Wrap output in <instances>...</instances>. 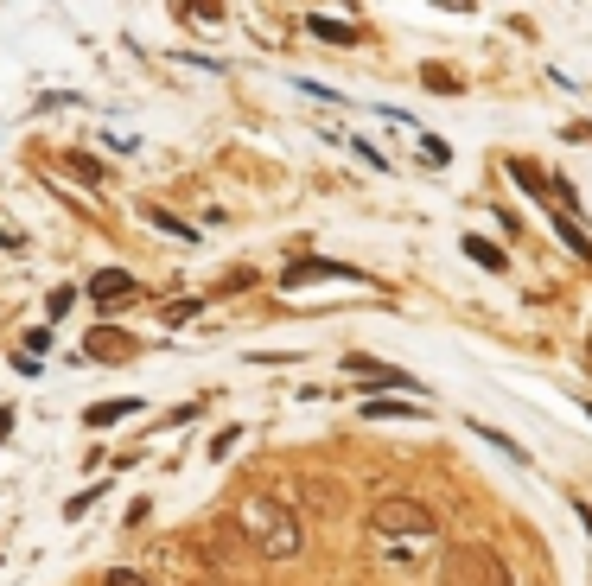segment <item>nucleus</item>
Returning <instances> with one entry per match:
<instances>
[{
	"label": "nucleus",
	"instance_id": "obj_1",
	"mask_svg": "<svg viewBox=\"0 0 592 586\" xmlns=\"http://www.w3.org/2000/svg\"><path fill=\"white\" fill-rule=\"evenodd\" d=\"M242 529L255 536V548L268 561H293L300 542H306V523L293 516L287 497H249V504H242Z\"/></svg>",
	"mask_w": 592,
	"mask_h": 586
},
{
	"label": "nucleus",
	"instance_id": "obj_2",
	"mask_svg": "<svg viewBox=\"0 0 592 586\" xmlns=\"http://www.w3.org/2000/svg\"><path fill=\"white\" fill-rule=\"evenodd\" d=\"M370 529L382 542H433V536H440V516H433V504H421V497L389 491V497H376Z\"/></svg>",
	"mask_w": 592,
	"mask_h": 586
},
{
	"label": "nucleus",
	"instance_id": "obj_3",
	"mask_svg": "<svg viewBox=\"0 0 592 586\" xmlns=\"http://www.w3.org/2000/svg\"><path fill=\"white\" fill-rule=\"evenodd\" d=\"M440 586H516V580H510V567H503V555L491 542H459L446 555Z\"/></svg>",
	"mask_w": 592,
	"mask_h": 586
},
{
	"label": "nucleus",
	"instance_id": "obj_4",
	"mask_svg": "<svg viewBox=\"0 0 592 586\" xmlns=\"http://www.w3.org/2000/svg\"><path fill=\"white\" fill-rule=\"evenodd\" d=\"M344 376H357V383H376V389H421L408 370L382 364V357H363V351H351V357H344Z\"/></svg>",
	"mask_w": 592,
	"mask_h": 586
},
{
	"label": "nucleus",
	"instance_id": "obj_5",
	"mask_svg": "<svg viewBox=\"0 0 592 586\" xmlns=\"http://www.w3.org/2000/svg\"><path fill=\"white\" fill-rule=\"evenodd\" d=\"M90 300H96V313L128 306V300H134V274H128V268H96V274H90Z\"/></svg>",
	"mask_w": 592,
	"mask_h": 586
},
{
	"label": "nucleus",
	"instance_id": "obj_6",
	"mask_svg": "<svg viewBox=\"0 0 592 586\" xmlns=\"http://www.w3.org/2000/svg\"><path fill=\"white\" fill-rule=\"evenodd\" d=\"M300 281H357L363 287V274L351 262H300V268H287V287H300Z\"/></svg>",
	"mask_w": 592,
	"mask_h": 586
},
{
	"label": "nucleus",
	"instance_id": "obj_7",
	"mask_svg": "<svg viewBox=\"0 0 592 586\" xmlns=\"http://www.w3.org/2000/svg\"><path fill=\"white\" fill-rule=\"evenodd\" d=\"M306 32H319L325 45H357L363 32L357 26H344V20H332V13H306Z\"/></svg>",
	"mask_w": 592,
	"mask_h": 586
},
{
	"label": "nucleus",
	"instance_id": "obj_8",
	"mask_svg": "<svg viewBox=\"0 0 592 586\" xmlns=\"http://www.w3.org/2000/svg\"><path fill=\"white\" fill-rule=\"evenodd\" d=\"M363 421H427L421 402H363Z\"/></svg>",
	"mask_w": 592,
	"mask_h": 586
},
{
	"label": "nucleus",
	"instance_id": "obj_9",
	"mask_svg": "<svg viewBox=\"0 0 592 586\" xmlns=\"http://www.w3.org/2000/svg\"><path fill=\"white\" fill-rule=\"evenodd\" d=\"M128 415H141V402H90V408H83V427H115Z\"/></svg>",
	"mask_w": 592,
	"mask_h": 586
},
{
	"label": "nucleus",
	"instance_id": "obj_10",
	"mask_svg": "<svg viewBox=\"0 0 592 586\" xmlns=\"http://www.w3.org/2000/svg\"><path fill=\"white\" fill-rule=\"evenodd\" d=\"M147 223H153V230H166V236H179V243H191V223L179 217V211H166V204H147V211H141Z\"/></svg>",
	"mask_w": 592,
	"mask_h": 586
},
{
	"label": "nucleus",
	"instance_id": "obj_11",
	"mask_svg": "<svg viewBox=\"0 0 592 586\" xmlns=\"http://www.w3.org/2000/svg\"><path fill=\"white\" fill-rule=\"evenodd\" d=\"M465 255H472L478 268H491V274H503V268H510V255H503L497 243H484V236H465Z\"/></svg>",
	"mask_w": 592,
	"mask_h": 586
},
{
	"label": "nucleus",
	"instance_id": "obj_12",
	"mask_svg": "<svg viewBox=\"0 0 592 586\" xmlns=\"http://www.w3.org/2000/svg\"><path fill=\"white\" fill-rule=\"evenodd\" d=\"M554 230H561V243H567L573 255H580V262H592V243H586V230H580L573 217H561V204H554Z\"/></svg>",
	"mask_w": 592,
	"mask_h": 586
},
{
	"label": "nucleus",
	"instance_id": "obj_13",
	"mask_svg": "<svg viewBox=\"0 0 592 586\" xmlns=\"http://www.w3.org/2000/svg\"><path fill=\"white\" fill-rule=\"evenodd\" d=\"M472 434H478V440H491V446H497V453H510L516 465H529V453H522V446H516L510 434H497V427H484V421H472Z\"/></svg>",
	"mask_w": 592,
	"mask_h": 586
},
{
	"label": "nucleus",
	"instance_id": "obj_14",
	"mask_svg": "<svg viewBox=\"0 0 592 586\" xmlns=\"http://www.w3.org/2000/svg\"><path fill=\"white\" fill-rule=\"evenodd\" d=\"M64 166H71L77 179H90V185H109V166H96L90 153H71V160H64Z\"/></svg>",
	"mask_w": 592,
	"mask_h": 586
},
{
	"label": "nucleus",
	"instance_id": "obj_15",
	"mask_svg": "<svg viewBox=\"0 0 592 586\" xmlns=\"http://www.w3.org/2000/svg\"><path fill=\"white\" fill-rule=\"evenodd\" d=\"M102 586H153L141 567H109V574H102Z\"/></svg>",
	"mask_w": 592,
	"mask_h": 586
},
{
	"label": "nucleus",
	"instance_id": "obj_16",
	"mask_svg": "<svg viewBox=\"0 0 592 586\" xmlns=\"http://www.w3.org/2000/svg\"><path fill=\"white\" fill-rule=\"evenodd\" d=\"M71 300H77V293H71V287H58V293L45 300V319H64V313H71Z\"/></svg>",
	"mask_w": 592,
	"mask_h": 586
},
{
	"label": "nucleus",
	"instance_id": "obj_17",
	"mask_svg": "<svg viewBox=\"0 0 592 586\" xmlns=\"http://www.w3.org/2000/svg\"><path fill=\"white\" fill-rule=\"evenodd\" d=\"M96 497H102V485H90V491H77V497H71V504H64V516H83V510H90V504H96Z\"/></svg>",
	"mask_w": 592,
	"mask_h": 586
},
{
	"label": "nucleus",
	"instance_id": "obj_18",
	"mask_svg": "<svg viewBox=\"0 0 592 586\" xmlns=\"http://www.w3.org/2000/svg\"><path fill=\"white\" fill-rule=\"evenodd\" d=\"M39 351H51V325H39V332H26V357H39Z\"/></svg>",
	"mask_w": 592,
	"mask_h": 586
},
{
	"label": "nucleus",
	"instance_id": "obj_19",
	"mask_svg": "<svg viewBox=\"0 0 592 586\" xmlns=\"http://www.w3.org/2000/svg\"><path fill=\"white\" fill-rule=\"evenodd\" d=\"M236 440H242V434H236V427H223V434L211 440V459H223V453H230V446H236Z\"/></svg>",
	"mask_w": 592,
	"mask_h": 586
},
{
	"label": "nucleus",
	"instance_id": "obj_20",
	"mask_svg": "<svg viewBox=\"0 0 592 586\" xmlns=\"http://www.w3.org/2000/svg\"><path fill=\"white\" fill-rule=\"evenodd\" d=\"M573 516H580V529H586V542H592V504H573Z\"/></svg>",
	"mask_w": 592,
	"mask_h": 586
},
{
	"label": "nucleus",
	"instance_id": "obj_21",
	"mask_svg": "<svg viewBox=\"0 0 592 586\" xmlns=\"http://www.w3.org/2000/svg\"><path fill=\"white\" fill-rule=\"evenodd\" d=\"M13 434V408H0V440H7Z\"/></svg>",
	"mask_w": 592,
	"mask_h": 586
},
{
	"label": "nucleus",
	"instance_id": "obj_22",
	"mask_svg": "<svg viewBox=\"0 0 592 586\" xmlns=\"http://www.w3.org/2000/svg\"><path fill=\"white\" fill-rule=\"evenodd\" d=\"M0 249H20V236H13V230H0Z\"/></svg>",
	"mask_w": 592,
	"mask_h": 586
},
{
	"label": "nucleus",
	"instance_id": "obj_23",
	"mask_svg": "<svg viewBox=\"0 0 592 586\" xmlns=\"http://www.w3.org/2000/svg\"><path fill=\"white\" fill-rule=\"evenodd\" d=\"M586 421H592V402H586Z\"/></svg>",
	"mask_w": 592,
	"mask_h": 586
}]
</instances>
